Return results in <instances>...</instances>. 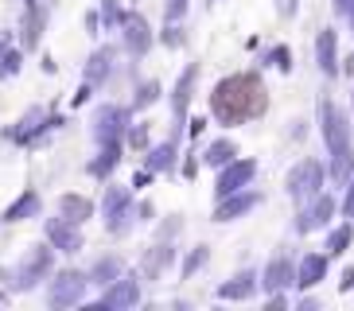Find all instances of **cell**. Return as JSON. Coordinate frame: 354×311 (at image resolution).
I'll return each mask as SVG.
<instances>
[{"label": "cell", "mask_w": 354, "mask_h": 311, "mask_svg": "<svg viewBox=\"0 0 354 311\" xmlns=\"http://www.w3.org/2000/svg\"><path fill=\"white\" fill-rule=\"evenodd\" d=\"M269 109V93H265V82L257 74H230L214 86L210 93V113L218 124H245L257 121L261 113Z\"/></svg>", "instance_id": "cell-1"}, {"label": "cell", "mask_w": 354, "mask_h": 311, "mask_svg": "<svg viewBox=\"0 0 354 311\" xmlns=\"http://www.w3.org/2000/svg\"><path fill=\"white\" fill-rule=\"evenodd\" d=\"M55 253L59 249L47 241V245H32L28 249V257L20 261V269H16V276H12V292H32L35 284H43V280L55 272Z\"/></svg>", "instance_id": "cell-2"}, {"label": "cell", "mask_w": 354, "mask_h": 311, "mask_svg": "<svg viewBox=\"0 0 354 311\" xmlns=\"http://www.w3.org/2000/svg\"><path fill=\"white\" fill-rule=\"evenodd\" d=\"M102 214H105V234H129L136 222V202H133V191L129 187H105V198H102Z\"/></svg>", "instance_id": "cell-3"}, {"label": "cell", "mask_w": 354, "mask_h": 311, "mask_svg": "<svg viewBox=\"0 0 354 311\" xmlns=\"http://www.w3.org/2000/svg\"><path fill=\"white\" fill-rule=\"evenodd\" d=\"M86 288H90V276L78 269H63V272H51V284H47V303L55 311H66V308H78L86 300Z\"/></svg>", "instance_id": "cell-4"}, {"label": "cell", "mask_w": 354, "mask_h": 311, "mask_svg": "<svg viewBox=\"0 0 354 311\" xmlns=\"http://www.w3.org/2000/svg\"><path fill=\"white\" fill-rule=\"evenodd\" d=\"M323 179H327V167L319 164V160H300V164L288 171V179H284V191H288L292 202H312L315 195L323 191Z\"/></svg>", "instance_id": "cell-5"}, {"label": "cell", "mask_w": 354, "mask_h": 311, "mask_svg": "<svg viewBox=\"0 0 354 311\" xmlns=\"http://www.w3.org/2000/svg\"><path fill=\"white\" fill-rule=\"evenodd\" d=\"M319 133H323L327 152H343V148H351V140H354L351 117H346L335 102H327V97L319 102Z\"/></svg>", "instance_id": "cell-6"}, {"label": "cell", "mask_w": 354, "mask_h": 311, "mask_svg": "<svg viewBox=\"0 0 354 311\" xmlns=\"http://www.w3.org/2000/svg\"><path fill=\"white\" fill-rule=\"evenodd\" d=\"M90 133H94L97 144H105V140H121V136L129 133V109L125 105H113V102L97 105L94 121H90Z\"/></svg>", "instance_id": "cell-7"}, {"label": "cell", "mask_w": 354, "mask_h": 311, "mask_svg": "<svg viewBox=\"0 0 354 311\" xmlns=\"http://www.w3.org/2000/svg\"><path fill=\"white\" fill-rule=\"evenodd\" d=\"M140 303V280L136 276H117L113 284L102 288V300L94 303V311H125Z\"/></svg>", "instance_id": "cell-8"}, {"label": "cell", "mask_w": 354, "mask_h": 311, "mask_svg": "<svg viewBox=\"0 0 354 311\" xmlns=\"http://www.w3.org/2000/svg\"><path fill=\"white\" fill-rule=\"evenodd\" d=\"M257 179V160H230L226 167H218V183H214V195H234V191H245V187Z\"/></svg>", "instance_id": "cell-9"}, {"label": "cell", "mask_w": 354, "mask_h": 311, "mask_svg": "<svg viewBox=\"0 0 354 311\" xmlns=\"http://www.w3.org/2000/svg\"><path fill=\"white\" fill-rule=\"evenodd\" d=\"M121 43H125V51L133 55V59H145V55L152 51L156 35H152V28H148V20L140 12H129L125 16V23H121Z\"/></svg>", "instance_id": "cell-10"}, {"label": "cell", "mask_w": 354, "mask_h": 311, "mask_svg": "<svg viewBox=\"0 0 354 311\" xmlns=\"http://www.w3.org/2000/svg\"><path fill=\"white\" fill-rule=\"evenodd\" d=\"M183 133H187V124H179V121H171V133H167V140L164 144H156V148H148V156H145V167L148 171H171L176 167V160H179V140H183Z\"/></svg>", "instance_id": "cell-11"}, {"label": "cell", "mask_w": 354, "mask_h": 311, "mask_svg": "<svg viewBox=\"0 0 354 311\" xmlns=\"http://www.w3.org/2000/svg\"><path fill=\"white\" fill-rule=\"evenodd\" d=\"M43 238L51 241L55 249H59V253H78V249L86 245L82 241V229H78V222H71V218H47V222H43Z\"/></svg>", "instance_id": "cell-12"}, {"label": "cell", "mask_w": 354, "mask_h": 311, "mask_svg": "<svg viewBox=\"0 0 354 311\" xmlns=\"http://www.w3.org/2000/svg\"><path fill=\"white\" fill-rule=\"evenodd\" d=\"M335 210H339V207H335V198L319 191L312 202H304L300 218H296V234H315V229H323L335 218Z\"/></svg>", "instance_id": "cell-13"}, {"label": "cell", "mask_w": 354, "mask_h": 311, "mask_svg": "<svg viewBox=\"0 0 354 311\" xmlns=\"http://www.w3.org/2000/svg\"><path fill=\"white\" fill-rule=\"evenodd\" d=\"M261 207V191H234V195H222L218 207H214V222H238V218H245L250 210Z\"/></svg>", "instance_id": "cell-14"}, {"label": "cell", "mask_w": 354, "mask_h": 311, "mask_svg": "<svg viewBox=\"0 0 354 311\" xmlns=\"http://www.w3.org/2000/svg\"><path fill=\"white\" fill-rule=\"evenodd\" d=\"M176 257H179V249L171 245L167 238H160L156 245L148 249L145 257H140V280H160V276H167V269L176 265Z\"/></svg>", "instance_id": "cell-15"}, {"label": "cell", "mask_w": 354, "mask_h": 311, "mask_svg": "<svg viewBox=\"0 0 354 311\" xmlns=\"http://www.w3.org/2000/svg\"><path fill=\"white\" fill-rule=\"evenodd\" d=\"M59 117H47L43 109H28V113L20 117V124L12 129V144H32V140H39L43 133H51V129H59Z\"/></svg>", "instance_id": "cell-16"}, {"label": "cell", "mask_w": 354, "mask_h": 311, "mask_svg": "<svg viewBox=\"0 0 354 311\" xmlns=\"http://www.w3.org/2000/svg\"><path fill=\"white\" fill-rule=\"evenodd\" d=\"M198 74H203V66H198V62H191L187 70L176 78V90H171V121L187 124V105H191V97H195Z\"/></svg>", "instance_id": "cell-17"}, {"label": "cell", "mask_w": 354, "mask_h": 311, "mask_svg": "<svg viewBox=\"0 0 354 311\" xmlns=\"http://www.w3.org/2000/svg\"><path fill=\"white\" fill-rule=\"evenodd\" d=\"M296 284V265H292V257H272L269 265H265V272H261V288L269 292H284V288H292Z\"/></svg>", "instance_id": "cell-18"}, {"label": "cell", "mask_w": 354, "mask_h": 311, "mask_svg": "<svg viewBox=\"0 0 354 311\" xmlns=\"http://www.w3.org/2000/svg\"><path fill=\"white\" fill-rule=\"evenodd\" d=\"M315 62H319V70L327 78H339L343 62H339V35H335V28H323L315 35Z\"/></svg>", "instance_id": "cell-19"}, {"label": "cell", "mask_w": 354, "mask_h": 311, "mask_svg": "<svg viewBox=\"0 0 354 311\" xmlns=\"http://www.w3.org/2000/svg\"><path fill=\"white\" fill-rule=\"evenodd\" d=\"M257 272L253 269H241L238 276H230L226 284H218V300H253L257 296Z\"/></svg>", "instance_id": "cell-20"}, {"label": "cell", "mask_w": 354, "mask_h": 311, "mask_svg": "<svg viewBox=\"0 0 354 311\" xmlns=\"http://www.w3.org/2000/svg\"><path fill=\"white\" fill-rule=\"evenodd\" d=\"M323 276H327V257H323V253L300 257V265H296V288L308 292V288H315V284H323Z\"/></svg>", "instance_id": "cell-21"}, {"label": "cell", "mask_w": 354, "mask_h": 311, "mask_svg": "<svg viewBox=\"0 0 354 311\" xmlns=\"http://www.w3.org/2000/svg\"><path fill=\"white\" fill-rule=\"evenodd\" d=\"M113 62H117V51L105 43V47H97L94 55H90V62H86V82L90 86H105L109 82V74H113Z\"/></svg>", "instance_id": "cell-22"}, {"label": "cell", "mask_w": 354, "mask_h": 311, "mask_svg": "<svg viewBox=\"0 0 354 311\" xmlns=\"http://www.w3.org/2000/svg\"><path fill=\"white\" fill-rule=\"evenodd\" d=\"M39 210H43V198H39V191H24L20 198H12L8 207H4V222H28V218H39Z\"/></svg>", "instance_id": "cell-23"}, {"label": "cell", "mask_w": 354, "mask_h": 311, "mask_svg": "<svg viewBox=\"0 0 354 311\" xmlns=\"http://www.w3.org/2000/svg\"><path fill=\"white\" fill-rule=\"evenodd\" d=\"M117 164H121V140H105L102 152L90 160V167H86V171H90L94 179H109L117 171Z\"/></svg>", "instance_id": "cell-24"}, {"label": "cell", "mask_w": 354, "mask_h": 311, "mask_svg": "<svg viewBox=\"0 0 354 311\" xmlns=\"http://www.w3.org/2000/svg\"><path fill=\"white\" fill-rule=\"evenodd\" d=\"M86 276H90V284L105 288V284H113L117 276H125V261L113 257V253H109V257H97V261H94V269L86 272Z\"/></svg>", "instance_id": "cell-25"}, {"label": "cell", "mask_w": 354, "mask_h": 311, "mask_svg": "<svg viewBox=\"0 0 354 311\" xmlns=\"http://www.w3.org/2000/svg\"><path fill=\"white\" fill-rule=\"evenodd\" d=\"M59 214L82 226V222H90V218H94V202H90L86 195H63V198H59Z\"/></svg>", "instance_id": "cell-26"}, {"label": "cell", "mask_w": 354, "mask_h": 311, "mask_svg": "<svg viewBox=\"0 0 354 311\" xmlns=\"http://www.w3.org/2000/svg\"><path fill=\"white\" fill-rule=\"evenodd\" d=\"M327 176L335 179L339 187H346L354 179V148H343V152H331V167H327Z\"/></svg>", "instance_id": "cell-27"}, {"label": "cell", "mask_w": 354, "mask_h": 311, "mask_svg": "<svg viewBox=\"0 0 354 311\" xmlns=\"http://www.w3.org/2000/svg\"><path fill=\"white\" fill-rule=\"evenodd\" d=\"M47 28V12L39 4H28V20H24V47H39V31Z\"/></svg>", "instance_id": "cell-28"}, {"label": "cell", "mask_w": 354, "mask_h": 311, "mask_svg": "<svg viewBox=\"0 0 354 311\" xmlns=\"http://www.w3.org/2000/svg\"><path fill=\"white\" fill-rule=\"evenodd\" d=\"M210 167H226L230 160H238V144L230 140V136H222V140H214V144L207 148V156H203Z\"/></svg>", "instance_id": "cell-29"}, {"label": "cell", "mask_w": 354, "mask_h": 311, "mask_svg": "<svg viewBox=\"0 0 354 311\" xmlns=\"http://www.w3.org/2000/svg\"><path fill=\"white\" fill-rule=\"evenodd\" d=\"M24 66V55L12 47L8 39H0V78H12V74H20Z\"/></svg>", "instance_id": "cell-30"}, {"label": "cell", "mask_w": 354, "mask_h": 311, "mask_svg": "<svg viewBox=\"0 0 354 311\" xmlns=\"http://www.w3.org/2000/svg\"><path fill=\"white\" fill-rule=\"evenodd\" d=\"M160 102V82L156 78H148V82H140L133 90V109L140 113V109H148V105H156Z\"/></svg>", "instance_id": "cell-31"}, {"label": "cell", "mask_w": 354, "mask_h": 311, "mask_svg": "<svg viewBox=\"0 0 354 311\" xmlns=\"http://www.w3.org/2000/svg\"><path fill=\"white\" fill-rule=\"evenodd\" d=\"M351 241H354V222H346V226L331 229V238H327V253H331V257H343L346 249H351Z\"/></svg>", "instance_id": "cell-32"}, {"label": "cell", "mask_w": 354, "mask_h": 311, "mask_svg": "<svg viewBox=\"0 0 354 311\" xmlns=\"http://www.w3.org/2000/svg\"><path fill=\"white\" fill-rule=\"evenodd\" d=\"M207 261H210V249H207V245H195V249L187 253V261H183V269H179V276H183V280H191L198 269H207Z\"/></svg>", "instance_id": "cell-33"}, {"label": "cell", "mask_w": 354, "mask_h": 311, "mask_svg": "<svg viewBox=\"0 0 354 311\" xmlns=\"http://www.w3.org/2000/svg\"><path fill=\"white\" fill-rule=\"evenodd\" d=\"M125 16H129V12H121V4H117V0H102V20H105V28H121V23H125Z\"/></svg>", "instance_id": "cell-34"}, {"label": "cell", "mask_w": 354, "mask_h": 311, "mask_svg": "<svg viewBox=\"0 0 354 311\" xmlns=\"http://www.w3.org/2000/svg\"><path fill=\"white\" fill-rule=\"evenodd\" d=\"M191 0H164V23H179L183 16H187Z\"/></svg>", "instance_id": "cell-35"}, {"label": "cell", "mask_w": 354, "mask_h": 311, "mask_svg": "<svg viewBox=\"0 0 354 311\" xmlns=\"http://www.w3.org/2000/svg\"><path fill=\"white\" fill-rule=\"evenodd\" d=\"M125 140H129V148H136V152H148V124H129Z\"/></svg>", "instance_id": "cell-36"}, {"label": "cell", "mask_w": 354, "mask_h": 311, "mask_svg": "<svg viewBox=\"0 0 354 311\" xmlns=\"http://www.w3.org/2000/svg\"><path fill=\"white\" fill-rule=\"evenodd\" d=\"M269 62H272L281 74H288V70H292V51L281 43V47H272V51H269Z\"/></svg>", "instance_id": "cell-37"}, {"label": "cell", "mask_w": 354, "mask_h": 311, "mask_svg": "<svg viewBox=\"0 0 354 311\" xmlns=\"http://www.w3.org/2000/svg\"><path fill=\"white\" fill-rule=\"evenodd\" d=\"M160 43H164V47H183V43H187V35H183V28H176V23H171V28H164Z\"/></svg>", "instance_id": "cell-38"}, {"label": "cell", "mask_w": 354, "mask_h": 311, "mask_svg": "<svg viewBox=\"0 0 354 311\" xmlns=\"http://www.w3.org/2000/svg\"><path fill=\"white\" fill-rule=\"evenodd\" d=\"M343 214L354 222V179L346 183V195H343Z\"/></svg>", "instance_id": "cell-39"}, {"label": "cell", "mask_w": 354, "mask_h": 311, "mask_svg": "<svg viewBox=\"0 0 354 311\" xmlns=\"http://www.w3.org/2000/svg\"><path fill=\"white\" fill-rule=\"evenodd\" d=\"M203 129H207V121H203V117L187 121V136H191V140H198V136H203Z\"/></svg>", "instance_id": "cell-40"}, {"label": "cell", "mask_w": 354, "mask_h": 311, "mask_svg": "<svg viewBox=\"0 0 354 311\" xmlns=\"http://www.w3.org/2000/svg\"><path fill=\"white\" fill-rule=\"evenodd\" d=\"M171 234H179V218H171V222L160 226V238H171Z\"/></svg>", "instance_id": "cell-41"}, {"label": "cell", "mask_w": 354, "mask_h": 311, "mask_svg": "<svg viewBox=\"0 0 354 311\" xmlns=\"http://www.w3.org/2000/svg\"><path fill=\"white\" fill-rule=\"evenodd\" d=\"M152 176H156V171H148V167H145L140 176H133V187H145V183H148V179H152Z\"/></svg>", "instance_id": "cell-42"}, {"label": "cell", "mask_w": 354, "mask_h": 311, "mask_svg": "<svg viewBox=\"0 0 354 311\" xmlns=\"http://www.w3.org/2000/svg\"><path fill=\"white\" fill-rule=\"evenodd\" d=\"M351 4H354V0H335V12H339V16H346V12H351Z\"/></svg>", "instance_id": "cell-43"}, {"label": "cell", "mask_w": 354, "mask_h": 311, "mask_svg": "<svg viewBox=\"0 0 354 311\" xmlns=\"http://www.w3.org/2000/svg\"><path fill=\"white\" fill-rule=\"evenodd\" d=\"M296 12V0H281V16H292Z\"/></svg>", "instance_id": "cell-44"}, {"label": "cell", "mask_w": 354, "mask_h": 311, "mask_svg": "<svg viewBox=\"0 0 354 311\" xmlns=\"http://www.w3.org/2000/svg\"><path fill=\"white\" fill-rule=\"evenodd\" d=\"M354 288V269H346V276H343V292H351Z\"/></svg>", "instance_id": "cell-45"}, {"label": "cell", "mask_w": 354, "mask_h": 311, "mask_svg": "<svg viewBox=\"0 0 354 311\" xmlns=\"http://www.w3.org/2000/svg\"><path fill=\"white\" fill-rule=\"evenodd\" d=\"M346 20H351V31H354V4H351V12H346Z\"/></svg>", "instance_id": "cell-46"}, {"label": "cell", "mask_w": 354, "mask_h": 311, "mask_svg": "<svg viewBox=\"0 0 354 311\" xmlns=\"http://www.w3.org/2000/svg\"><path fill=\"white\" fill-rule=\"evenodd\" d=\"M24 4H35V0H24Z\"/></svg>", "instance_id": "cell-47"}, {"label": "cell", "mask_w": 354, "mask_h": 311, "mask_svg": "<svg viewBox=\"0 0 354 311\" xmlns=\"http://www.w3.org/2000/svg\"><path fill=\"white\" fill-rule=\"evenodd\" d=\"M207 4H218V0H207Z\"/></svg>", "instance_id": "cell-48"}, {"label": "cell", "mask_w": 354, "mask_h": 311, "mask_svg": "<svg viewBox=\"0 0 354 311\" xmlns=\"http://www.w3.org/2000/svg\"><path fill=\"white\" fill-rule=\"evenodd\" d=\"M0 300H4V292H0Z\"/></svg>", "instance_id": "cell-49"}]
</instances>
